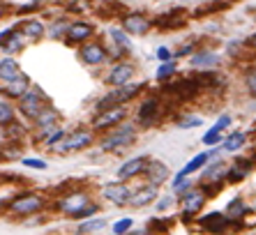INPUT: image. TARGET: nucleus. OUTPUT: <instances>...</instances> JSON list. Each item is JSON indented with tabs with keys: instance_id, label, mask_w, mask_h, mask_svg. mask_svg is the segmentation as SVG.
I'll use <instances>...</instances> for the list:
<instances>
[{
	"instance_id": "34",
	"label": "nucleus",
	"mask_w": 256,
	"mask_h": 235,
	"mask_svg": "<svg viewBox=\"0 0 256 235\" xmlns=\"http://www.w3.org/2000/svg\"><path fill=\"white\" fill-rule=\"evenodd\" d=\"M111 37H113L115 44H118L120 48H127V51H129V47H132V44H129L127 30H118V28H113V30H111Z\"/></svg>"
},
{
	"instance_id": "24",
	"label": "nucleus",
	"mask_w": 256,
	"mask_h": 235,
	"mask_svg": "<svg viewBox=\"0 0 256 235\" xmlns=\"http://www.w3.org/2000/svg\"><path fill=\"white\" fill-rule=\"evenodd\" d=\"M210 159H212V155H210V152H201V155H196L194 159H189V161H187V166L182 168L180 173H182V175H187V178H189L192 173L201 171L203 166H208V161H210Z\"/></svg>"
},
{
	"instance_id": "21",
	"label": "nucleus",
	"mask_w": 256,
	"mask_h": 235,
	"mask_svg": "<svg viewBox=\"0 0 256 235\" xmlns=\"http://www.w3.org/2000/svg\"><path fill=\"white\" fill-rule=\"evenodd\" d=\"M252 171V161L250 159H238V161H233L229 166V173H226V180H231V182H240L245 178V175L250 173Z\"/></svg>"
},
{
	"instance_id": "33",
	"label": "nucleus",
	"mask_w": 256,
	"mask_h": 235,
	"mask_svg": "<svg viewBox=\"0 0 256 235\" xmlns=\"http://www.w3.org/2000/svg\"><path fill=\"white\" fill-rule=\"evenodd\" d=\"M14 120V108L7 101L0 99V125H12Z\"/></svg>"
},
{
	"instance_id": "40",
	"label": "nucleus",
	"mask_w": 256,
	"mask_h": 235,
	"mask_svg": "<svg viewBox=\"0 0 256 235\" xmlns=\"http://www.w3.org/2000/svg\"><path fill=\"white\" fill-rule=\"evenodd\" d=\"M182 129H192V127H199V125H203V118H196V115H192L189 120H180L178 122Z\"/></svg>"
},
{
	"instance_id": "44",
	"label": "nucleus",
	"mask_w": 256,
	"mask_h": 235,
	"mask_svg": "<svg viewBox=\"0 0 256 235\" xmlns=\"http://www.w3.org/2000/svg\"><path fill=\"white\" fill-rule=\"evenodd\" d=\"M231 120H233V118H231V115H222V118H219V120L215 122V127H219L224 132V129L226 127H231Z\"/></svg>"
},
{
	"instance_id": "32",
	"label": "nucleus",
	"mask_w": 256,
	"mask_h": 235,
	"mask_svg": "<svg viewBox=\"0 0 256 235\" xmlns=\"http://www.w3.org/2000/svg\"><path fill=\"white\" fill-rule=\"evenodd\" d=\"M173 74H175V62H173V58H171V60H164L162 65H159V69H157V81H166Z\"/></svg>"
},
{
	"instance_id": "38",
	"label": "nucleus",
	"mask_w": 256,
	"mask_h": 235,
	"mask_svg": "<svg viewBox=\"0 0 256 235\" xmlns=\"http://www.w3.org/2000/svg\"><path fill=\"white\" fill-rule=\"evenodd\" d=\"M62 139H65V132H62V129H51L49 136H47V145H49V148H53L55 143L62 141Z\"/></svg>"
},
{
	"instance_id": "31",
	"label": "nucleus",
	"mask_w": 256,
	"mask_h": 235,
	"mask_svg": "<svg viewBox=\"0 0 256 235\" xmlns=\"http://www.w3.org/2000/svg\"><path fill=\"white\" fill-rule=\"evenodd\" d=\"M219 141H222V129L212 125V127H210L208 132L203 134V143H205V145H210V148H215V145H219Z\"/></svg>"
},
{
	"instance_id": "30",
	"label": "nucleus",
	"mask_w": 256,
	"mask_h": 235,
	"mask_svg": "<svg viewBox=\"0 0 256 235\" xmlns=\"http://www.w3.org/2000/svg\"><path fill=\"white\" fill-rule=\"evenodd\" d=\"M182 21H185V12H182V9H173L169 16H162L159 23H162V26L166 23V28H178V26H182Z\"/></svg>"
},
{
	"instance_id": "36",
	"label": "nucleus",
	"mask_w": 256,
	"mask_h": 235,
	"mask_svg": "<svg viewBox=\"0 0 256 235\" xmlns=\"http://www.w3.org/2000/svg\"><path fill=\"white\" fill-rule=\"evenodd\" d=\"M245 86H247L252 97H256V67L247 69V74H245Z\"/></svg>"
},
{
	"instance_id": "28",
	"label": "nucleus",
	"mask_w": 256,
	"mask_h": 235,
	"mask_svg": "<svg viewBox=\"0 0 256 235\" xmlns=\"http://www.w3.org/2000/svg\"><path fill=\"white\" fill-rule=\"evenodd\" d=\"M26 40H28V37H26L23 33H21V30H19V33H16V30H12L9 40L5 42V47H2V48H5L7 53H16V51H21V48H23Z\"/></svg>"
},
{
	"instance_id": "4",
	"label": "nucleus",
	"mask_w": 256,
	"mask_h": 235,
	"mask_svg": "<svg viewBox=\"0 0 256 235\" xmlns=\"http://www.w3.org/2000/svg\"><path fill=\"white\" fill-rule=\"evenodd\" d=\"M19 99H21V113L28 115V118H33V120L44 111V104H47L40 90H26Z\"/></svg>"
},
{
	"instance_id": "29",
	"label": "nucleus",
	"mask_w": 256,
	"mask_h": 235,
	"mask_svg": "<svg viewBox=\"0 0 256 235\" xmlns=\"http://www.w3.org/2000/svg\"><path fill=\"white\" fill-rule=\"evenodd\" d=\"M21 33L26 35L28 40H40L42 35H44V26H42L40 21H26L21 26Z\"/></svg>"
},
{
	"instance_id": "45",
	"label": "nucleus",
	"mask_w": 256,
	"mask_h": 235,
	"mask_svg": "<svg viewBox=\"0 0 256 235\" xmlns=\"http://www.w3.org/2000/svg\"><path fill=\"white\" fill-rule=\"evenodd\" d=\"M194 51H196V44H187V47H182L175 55H178V58H185V55H192Z\"/></svg>"
},
{
	"instance_id": "2",
	"label": "nucleus",
	"mask_w": 256,
	"mask_h": 235,
	"mask_svg": "<svg viewBox=\"0 0 256 235\" xmlns=\"http://www.w3.org/2000/svg\"><path fill=\"white\" fill-rule=\"evenodd\" d=\"M139 93H141V86H139V83H132V81L125 83V86H118V90H113L111 94L104 97V101H100V111L102 108H108V106H115V104H125V101H129Z\"/></svg>"
},
{
	"instance_id": "41",
	"label": "nucleus",
	"mask_w": 256,
	"mask_h": 235,
	"mask_svg": "<svg viewBox=\"0 0 256 235\" xmlns=\"http://www.w3.org/2000/svg\"><path fill=\"white\" fill-rule=\"evenodd\" d=\"M171 205H173V196H164L162 201L157 203V212H166Z\"/></svg>"
},
{
	"instance_id": "19",
	"label": "nucleus",
	"mask_w": 256,
	"mask_h": 235,
	"mask_svg": "<svg viewBox=\"0 0 256 235\" xmlns=\"http://www.w3.org/2000/svg\"><path fill=\"white\" fill-rule=\"evenodd\" d=\"M28 88H30V79H28L23 72H19V74L14 76V79H9L5 83V93L9 94V97H21V94L26 93Z\"/></svg>"
},
{
	"instance_id": "17",
	"label": "nucleus",
	"mask_w": 256,
	"mask_h": 235,
	"mask_svg": "<svg viewBox=\"0 0 256 235\" xmlns=\"http://www.w3.org/2000/svg\"><path fill=\"white\" fill-rule=\"evenodd\" d=\"M219 65V55L215 51H199L192 55V67L194 69H212Z\"/></svg>"
},
{
	"instance_id": "49",
	"label": "nucleus",
	"mask_w": 256,
	"mask_h": 235,
	"mask_svg": "<svg viewBox=\"0 0 256 235\" xmlns=\"http://www.w3.org/2000/svg\"><path fill=\"white\" fill-rule=\"evenodd\" d=\"M0 16H2V7H0Z\"/></svg>"
},
{
	"instance_id": "25",
	"label": "nucleus",
	"mask_w": 256,
	"mask_h": 235,
	"mask_svg": "<svg viewBox=\"0 0 256 235\" xmlns=\"http://www.w3.org/2000/svg\"><path fill=\"white\" fill-rule=\"evenodd\" d=\"M55 120H58V113H55L53 108H44V111H42V113L35 118V125L44 129V134H49V132L53 129Z\"/></svg>"
},
{
	"instance_id": "12",
	"label": "nucleus",
	"mask_w": 256,
	"mask_h": 235,
	"mask_svg": "<svg viewBox=\"0 0 256 235\" xmlns=\"http://www.w3.org/2000/svg\"><path fill=\"white\" fill-rule=\"evenodd\" d=\"M146 164H148L146 157H134V159L125 161V164L118 168V178H120V180H132V178H136L139 173L146 171Z\"/></svg>"
},
{
	"instance_id": "10",
	"label": "nucleus",
	"mask_w": 256,
	"mask_h": 235,
	"mask_svg": "<svg viewBox=\"0 0 256 235\" xmlns=\"http://www.w3.org/2000/svg\"><path fill=\"white\" fill-rule=\"evenodd\" d=\"M134 79V67L132 65H127V62H118L111 72H108L106 81L111 83V86H125V83H129V81Z\"/></svg>"
},
{
	"instance_id": "15",
	"label": "nucleus",
	"mask_w": 256,
	"mask_h": 235,
	"mask_svg": "<svg viewBox=\"0 0 256 235\" xmlns=\"http://www.w3.org/2000/svg\"><path fill=\"white\" fill-rule=\"evenodd\" d=\"M155 198H157V187L148 182V187L139 189V191H132V196H129V205H134V208H143V205L153 203Z\"/></svg>"
},
{
	"instance_id": "48",
	"label": "nucleus",
	"mask_w": 256,
	"mask_h": 235,
	"mask_svg": "<svg viewBox=\"0 0 256 235\" xmlns=\"http://www.w3.org/2000/svg\"><path fill=\"white\" fill-rule=\"evenodd\" d=\"M250 44H252V47H254V48H256V33H254V35H252V40H250Z\"/></svg>"
},
{
	"instance_id": "46",
	"label": "nucleus",
	"mask_w": 256,
	"mask_h": 235,
	"mask_svg": "<svg viewBox=\"0 0 256 235\" xmlns=\"http://www.w3.org/2000/svg\"><path fill=\"white\" fill-rule=\"evenodd\" d=\"M157 58H159V60H171V51H169V48H166V47H159V48H157Z\"/></svg>"
},
{
	"instance_id": "8",
	"label": "nucleus",
	"mask_w": 256,
	"mask_h": 235,
	"mask_svg": "<svg viewBox=\"0 0 256 235\" xmlns=\"http://www.w3.org/2000/svg\"><path fill=\"white\" fill-rule=\"evenodd\" d=\"M102 196H104L106 201L115 203V205H125V203H129L132 189L125 187L122 182H111V185H106V187L102 189Z\"/></svg>"
},
{
	"instance_id": "43",
	"label": "nucleus",
	"mask_w": 256,
	"mask_h": 235,
	"mask_svg": "<svg viewBox=\"0 0 256 235\" xmlns=\"http://www.w3.org/2000/svg\"><path fill=\"white\" fill-rule=\"evenodd\" d=\"M67 23H55L53 28H51V37H60L62 33H67Z\"/></svg>"
},
{
	"instance_id": "20",
	"label": "nucleus",
	"mask_w": 256,
	"mask_h": 235,
	"mask_svg": "<svg viewBox=\"0 0 256 235\" xmlns=\"http://www.w3.org/2000/svg\"><path fill=\"white\" fill-rule=\"evenodd\" d=\"M157 106H159L157 97H150V99L143 101V106L139 108V122L141 125H153L157 118Z\"/></svg>"
},
{
	"instance_id": "1",
	"label": "nucleus",
	"mask_w": 256,
	"mask_h": 235,
	"mask_svg": "<svg viewBox=\"0 0 256 235\" xmlns=\"http://www.w3.org/2000/svg\"><path fill=\"white\" fill-rule=\"evenodd\" d=\"M134 134H136L134 125H125V127H120L118 132H113L111 136H106V139L102 141V150H122V148H127V145L134 143Z\"/></svg>"
},
{
	"instance_id": "22",
	"label": "nucleus",
	"mask_w": 256,
	"mask_h": 235,
	"mask_svg": "<svg viewBox=\"0 0 256 235\" xmlns=\"http://www.w3.org/2000/svg\"><path fill=\"white\" fill-rule=\"evenodd\" d=\"M224 215H226V219H229L231 224H233V222H240V219L247 215V205H245L243 198H233V201L226 205Z\"/></svg>"
},
{
	"instance_id": "9",
	"label": "nucleus",
	"mask_w": 256,
	"mask_h": 235,
	"mask_svg": "<svg viewBox=\"0 0 256 235\" xmlns=\"http://www.w3.org/2000/svg\"><path fill=\"white\" fill-rule=\"evenodd\" d=\"M169 173L171 171H169V166H166L164 161L153 159V161L146 164V178H148V182L150 185H155V187H159V185H164V182L169 180L171 178Z\"/></svg>"
},
{
	"instance_id": "13",
	"label": "nucleus",
	"mask_w": 256,
	"mask_h": 235,
	"mask_svg": "<svg viewBox=\"0 0 256 235\" xmlns=\"http://www.w3.org/2000/svg\"><path fill=\"white\" fill-rule=\"evenodd\" d=\"M83 205H88V194H83V191L67 194L60 203H58V208H60L62 212H67V215H74V212H79Z\"/></svg>"
},
{
	"instance_id": "27",
	"label": "nucleus",
	"mask_w": 256,
	"mask_h": 235,
	"mask_svg": "<svg viewBox=\"0 0 256 235\" xmlns=\"http://www.w3.org/2000/svg\"><path fill=\"white\" fill-rule=\"evenodd\" d=\"M245 141H247V136H245L243 132H233V134H229L224 139L222 148L226 150V152H236V150H240L245 145Z\"/></svg>"
},
{
	"instance_id": "23",
	"label": "nucleus",
	"mask_w": 256,
	"mask_h": 235,
	"mask_svg": "<svg viewBox=\"0 0 256 235\" xmlns=\"http://www.w3.org/2000/svg\"><path fill=\"white\" fill-rule=\"evenodd\" d=\"M93 35V26L90 23H72L67 28V40L69 42H83Z\"/></svg>"
},
{
	"instance_id": "39",
	"label": "nucleus",
	"mask_w": 256,
	"mask_h": 235,
	"mask_svg": "<svg viewBox=\"0 0 256 235\" xmlns=\"http://www.w3.org/2000/svg\"><path fill=\"white\" fill-rule=\"evenodd\" d=\"M95 212H97V205H90V203H88V205H83L81 210H79V212H74V219H83V217H93Z\"/></svg>"
},
{
	"instance_id": "7",
	"label": "nucleus",
	"mask_w": 256,
	"mask_h": 235,
	"mask_svg": "<svg viewBox=\"0 0 256 235\" xmlns=\"http://www.w3.org/2000/svg\"><path fill=\"white\" fill-rule=\"evenodd\" d=\"M42 196L37 194H23L19 196V198H14L12 205H9V210L12 212H16V215H33V212H37V210H42Z\"/></svg>"
},
{
	"instance_id": "42",
	"label": "nucleus",
	"mask_w": 256,
	"mask_h": 235,
	"mask_svg": "<svg viewBox=\"0 0 256 235\" xmlns=\"http://www.w3.org/2000/svg\"><path fill=\"white\" fill-rule=\"evenodd\" d=\"M23 164H26L28 168H40V171L47 168V161H42V159H23Z\"/></svg>"
},
{
	"instance_id": "35",
	"label": "nucleus",
	"mask_w": 256,
	"mask_h": 235,
	"mask_svg": "<svg viewBox=\"0 0 256 235\" xmlns=\"http://www.w3.org/2000/svg\"><path fill=\"white\" fill-rule=\"evenodd\" d=\"M104 229V219H93V222H86L79 226V233H100Z\"/></svg>"
},
{
	"instance_id": "3",
	"label": "nucleus",
	"mask_w": 256,
	"mask_h": 235,
	"mask_svg": "<svg viewBox=\"0 0 256 235\" xmlns=\"http://www.w3.org/2000/svg\"><path fill=\"white\" fill-rule=\"evenodd\" d=\"M93 143V134L90 132H74V134H65L62 141H58L53 145L55 152H72V150H83Z\"/></svg>"
},
{
	"instance_id": "47",
	"label": "nucleus",
	"mask_w": 256,
	"mask_h": 235,
	"mask_svg": "<svg viewBox=\"0 0 256 235\" xmlns=\"http://www.w3.org/2000/svg\"><path fill=\"white\" fill-rule=\"evenodd\" d=\"M9 35H12V30H5V33H0V48L5 47V42L9 40Z\"/></svg>"
},
{
	"instance_id": "6",
	"label": "nucleus",
	"mask_w": 256,
	"mask_h": 235,
	"mask_svg": "<svg viewBox=\"0 0 256 235\" xmlns=\"http://www.w3.org/2000/svg\"><path fill=\"white\" fill-rule=\"evenodd\" d=\"M182 196V215L187 217H194L199 215L205 205V194H203V189H187Z\"/></svg>"
},
{
	"instance_id": "14",
	"label": "nucleus",
	"mask_w": 256,
	"mask_h": 235,
	"mask_svg": "<svg viewBox=\"0 0 256 235\" xmlns=\"http://www.w3.org/2000/svg\"><path fill=\"white\" fill-rule=\"evenodd\" d=\"M226 173H229V166L222 164V161H212L205 173H203V185H222V180H226Z\"/></svg>"
},
{
	"instance_id": "11",
	"label": "nucleus",
	"mask_w": 256,
	"mask_h": 235,
	"mask_svg": "<svg viewBox=\"0 0 256 235\" xmlns=\"http://www.w3.org/2000/svg\"><path fill=\"white\" fill-rule=\"evenodd\" d=\"M150 28V21L143 14H127L122 19V30H127L129 35H146Z\"/></svg>"
},
{
	"instance_id": "16",
	"label": "nucleus",
	"mask_w": 256,
	"mask_h": 235,
	"mask_svg": "<svg viewBox=\"0 0 256 235\" xmlns=\"http://www.w3.org/2000/svg\"><path fill=\"white\" fill-rule=\"evenodd\" d=\"M81 60L88 62V65H102V62H106V51L100 44H83Z\"/></svg>"
},
{
	"instance_id": "18",
	"label": "nucleus",
	"mask_w": 256,
	"mask_h": 235,
	"mask_svg": "<svg viewBox=\"0 0 256 235\" xmlns=\"http://www.w3.org/2000/svg\"><path fill=\"white\" fill-rule=\"evenodd\" d=\"M229 219H226V215L224 212H210V215L201 217V226L205 231H212V233H219V231H224L226 226H229Z\"/></svg>"
},
{
	"instance_id": "5",
	"label": "nucleus",
	"mask_w": 256,
	"mask_h": 235,
	"mask_svg": "<svg viewBox=\"0 0 256 235\" xmlns=\"http://www.w3.org/2000/svg\"><path fill=\"white\" fill-rule=\"evenodd\" d=\"M125 115L127 111L120 106V104H115V106H108V108H102L100 115L95 118V129H108V127H115V125H120L125 120Z\"/></svg>"
},
{
	"instance_id": "37",
	"label": "nucleus",
	"mask_w": 256,
	"mask_h": 235,
	"mask_svg": "<svg viewBox=\"0 0 256 235\" xmlns=\"http://www.w3.org/2000/svg\"><path fill=\"white\" fill-rule=\"evenodd\" d=\"M132 224H134V222H132L129 217H127V219H120V222H115V224H113V233H115V235L129 233V229H132Z\"/></svg>"
},
{
	"instance_id": "26",
	"label": "nucleus",
	"mask_w": 256,
	"mask_h": 235,
	"mask_svg": "<svg viewBox=\"0 0 256 235\" xmlns=\"http://www.w3.org/2000/svg\"><path fill=\"white\" fill-rule=\"evenodd\" d=\"M19 72L21 69H19V65H16L14 58H2V60H0V81H2V83H7L9 79H14Z\"/></svg>"
}]
</instances>
